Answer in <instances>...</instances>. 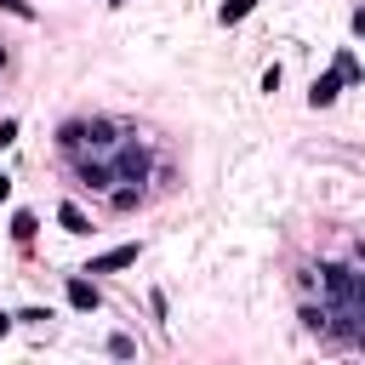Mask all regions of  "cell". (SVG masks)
I'll return each instance as SVG.
<instances>
[{"label":"cell","mask_w":365,"mask_h":365,"mask_svg":"<svg viewBox=\"0 0 365 365\" xmlns=\"http://www.w3.org/2000/svg\"><path fill=\"white\" fill-rule=\"evenodd\" d=\"M11 319H17V325H46L51 308H23V314H11Z\"/></svg>","instance_id":"obj_15"},{"label":"cell","mask_w":365,"mask_h":365,"mask_svg":"<svg viewBox=\"0 0 365 365\" xmlns=\"http://www.w3.org/2000/svg\"><path fill=\"white\" fill-rule=\"evenodd\" d=\"M108 354H114V359H131L137 342H131V336H108Z\"/></svg>","instance_id":"obj_16"},{"label":"cell","mask_w":365,"mask_h":365,"mask_svg":"<svg viewBox=\"0 0 365 365\" xmlns=\"http://www.w3.org/2000/svg\"><path fill=\"white\" fill-rule=\"evenodd\" d=\"M336 97H342V74H336V68L314 74V86H308V108H331Z\"/></svg>","instance_id":"obj_5"},{"label":"cell","mask_w":365,"mask_h":365,"mask_svg":"<svg viewBox=\"0 0 365 365\" xmlns=\"http://www.w3.org/2000/svg\"><path fill=\"white\" fill-rule=\"evenodd\" d=\"M137 262V245H114V251H103V257H91L80 274H120V268H131Z\"/></svg>","instance_id":"obj_6"},{"label":"cell","mask_w":365,"mask_h":365,"mask_svg":"<svg viewBox=\"0 0 365 365\" xmlns=\"http://www.w3.org/2000/svg\"><path fill=\"white\" fill-rule=\"evenodd\" d=\"M297 319H302V331H308V336H325V331H331V308H325V302H302V308H297Z\"/></svg>","instance_id":"obj_9"},{"label":"cell","mask_w":365,"mask_h":365,"mask_svg":"<svg viewBox=\"0 0 365 365\" xmlns=\"http://www.w3.org/2000/svg\"><path fill=\"white\" fill-rule=\"evenodd\" d=\"M57 222H63V234H74V240H86V234H91V217H86L74 200H63V205H57Z\"/></svg>","instance_id":"obj_8"},{"label":"cell","mask_w":365,"mask_h":365,"mask_svg":"<svg viewBox=\"0 0 365 365\" xmlns=\"http://www.w3.org/2000/svg\"><path fill=\"white\" fill-rule=\"evenodd\" d=\"M0 200H11V177L6 171H0Z\"/></svg>","instance_id":"obj_19"},{"label":"cell","mask_w":365,"mask_h":365,"mask_svg":"<svg viewBox=\"0 0 365 365\" xmlns=\"http://www.w3.org/2000/svg\"><path fill=\"white\" fill-rule=\"evenodd\" d=\"M331 68H336V74H342V86H359V80H365V74H359V63H354V51H348V46H342V51H336V57H331Z\"/></svg>","instance_id":"obj_12"},{"label":"cell","mask_w":365,"mask_h":365,"mask_svg":"<svg viewBox=\"0 0 365 365\" xmlns=\"http://www.w3.org/2000/svg\"><path fill=\"white\" fill-rule=\"evenodd\" d=\"M319 302L325 308H336V302H365V279H359V268L354 262H319Z\"/></svg>","instance_id":"obj_2"},{"label":"cell","mask_w":365,"mask_h":365,"mask_svg":"<svg viewBox=\"0 0 365 365\" xmlns=\"http://www.w3.org/2000/svg\"><path fill=\"white\" fill-rule=\"evenodd\" d=\"M80 125H86V143H80V148H114V143L125 137V125L108 120V114H91V120H80Z\"/></svg>","instance_id":"obj_4"},{"label":"cell","mask_w":365,"mask_h":365,"mask_svg":"<svg viewBox=\"0 0 365 365\" xmlns=\"http://www.w3.org/2000/svg\"><path fill=\"white\" fill-rule=\"evenodd\" d=\"M17 131H23V125H17V114H6V120H0V148H11V143H17Z\"/></svg>","instance_id":"obj_17"},{"label":"cell","mask_w":365,"mask_h":365,"mask_svg":"<svg viewBox=\"0 0 365 365\" xmlns=\"http://www.w3.org/2000/svg\"><path fill=\"white\" fill-rule=\"evenodd\" d=\"M80 143H86V125H80V120H63V125H57V148H63V154H80Z\"/></svg>","instance_id":"obj_10"},{"label":"cell","mask_w":365,"mask_h":365,"mask_svg":"<svg viewBox=\"0 0 365 365\" xmlns=\"http://www.w3.org/2000/svg\"><path fill=\"white\" fill-rule=\"evenodd\" d=\"M251 11H257V0H222V6H217V23L228 29V23H240V17H251Z\"/></svg>","instance_id":"obj_14"},{"label":"cell","mask_w":365,"mask_h":365,"mask_svg":"<svg viewBox=\"0 0 365 365\" xmlns=\"http://www.w3.org/2000/svg\"><path fill=\"white\" fill-rule=\"evenodd\" d=\"M0 11H11V17H23V23H34V6H29V0H0Z\"/></svg>","instance_id":"obj_18"},{"label":"cell","mask_w":365,"mask_h":365,"mask_svg":"<svg viewBox=\"0 0 365 365\" xmlns=\"http://www.w3.org/2000/svg\"><path fill=\"white\" fill-rule=\"evenodd\" d=\"M63 160H68V171H74L80 188H91V194H108V188H114V165H108V160H91V148L63 154Z\"/></svg>","instance_id":"obj_3"},{"label":"cell","mask_w":365,"mask_h":365,"mask_svg":"<svg viewBox=\"0 0 365 365\" xmlns=\"http://www.w3.org/2000/svg\"><path fill=\"white\" fill-rule=\"evenodd\" d=\"M114 6H125V0H114Z\"/></svg>","instance_id":"obj_22"},{"label":"cell","mask_w":365,"mask_h":365,"mask_svg":"<svg viewBox=\"0 0 365 365\" xmlns=\"http://www.w3.org/2000/svg\"><path fill=\"white\" fill-rule=\"evenodd\" d=\"M108 205H114V211H137V205H143V188H137V182H125V188H108Z\"/></svg>","instance_id":"obj_13"},{"label":"cell","mask_w":365,"mask_h":365,"mask_svg":"<svg viewBox=\"0 0 365 365\" xmlns=\"http://www.w3.org/2000/svg\"><path fill=\"white\" fill-rule=\"evenodd\" d=\"M34 234H40V217H34V211H11V240H17V245H29Z\"/></svg>","instance_id":"obj_11"},{"label":"cell","mask_w":365,"mask_h":365,"mask_svg":"<svg viewBox=\"0 0 365 365\" xmlns=\"http://www.w3.org/2000/svg\"><path fill=\"white\" fill-rule=\"evenodd\" d=\"M97 279H86V274H68V308H80V314H97Z\"/></svg>","instance_id":"obj_7"},{"label":"cell","mask_w":365,"mask_h":365,"mask_svg":"<svg viewBox=\"0 0 365 365\" xmlns=\"http://www.w3.org/2000/svg\"><path fill=\"white\" fill-rule=\"evenodd\" d=\"M0 68H6V46H0Z\"/></svg>","instance_id":"obj_21"},{"label":"cell","mask_w":365,"mask_h":365,"mask_svg":"<svg viewBox=\"0 0 365 365\" xmlns=\"http://www.w3.org/2000/svg\"><path fill=\"white\" fill-rule=\"evenodd\" d=\"M11 325H17V319H11V314H0V336H6V331H11Z\"/></svg>","instance_id":"obj_20"},{"label":"cell","mask_w":365,"mask_h":365,"mask_svg":"<svg viewBox=\"0 0 365 365\" xmlns=\"http://www.w3.org/2000/svg\"><path fill=\"white\" fill-rule=\"evenodd\" d=\"M108 165H114V182H137V188H143L148 171H154V148L137 143V131H125V137L114 143V160H108Z\"/></svg>","instance_id":"obj_1"}]
</instances>
